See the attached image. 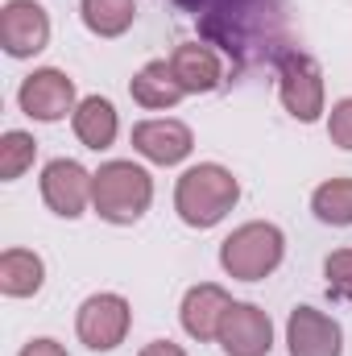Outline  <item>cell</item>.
<instances>
[{"instance_id":"1","label":"cell","mask_w":352,"mask_h":356,"mask_svg":"<svg viewBox=\"0 0 352 356\" xmlns=\"http://www.w3.org/2000/svg\"><path fill=\"white\" fill-rule=\"evenodd\" d=\"M199 25L237 58H265L282 50V8L278 0H216L199 13Z\"/></svg>"},{"instance_id":"2","label":"cell","mask_w":352,"mask_h":356,"mask_svg":"<svg viewBox=\"0 0 352 356\" xmlns=\"http://www.w3.org/2000/svg\"><path fill=\"white\" fill-rule=\"evenodd\" d=\"M237 203V182L232 175H224L220 166H195L191 175H182L178 182V211L186 224H216L228 207Z\"/></svg>"},{"instance_id":"3","label":"cell","mask_w":352,"mask_h":356,"mask_svg":"<svg viewBox=\"0 0 352 356\" xmlns=\"http://www.w3.org/2000/svg\"><path fill=\"white\" fill-rule=\"evenodd\" d=\"M91 199H95V211L108 220H137L150 203V175L129 162H112L95 175Z\"/></svg>"},{"instance_id":"4","label":"cell","mask_w":352,"mask_h":356,"mask_svg":"<svg viewBox=\"0 0 352 356\" xmlns=\"http://www.w3.org/2000/svg\"><path fill=\"white\" fill-rule=\"evenodd\" d=\"M282 257V236L269 224H245L224 241V266L232 277H265Z\"/></svg>"},{"instance_id":"5","label":"cell","mask_w":352,"mask_h":356,"mask_svg":"<svg viewBox=\"0 0 352 356\" xmlns=\"http://www.w3.org/2000/svg\"><path fill=\"white\" fill-rule=\"evenodd\" d=\"M125 327H129V307L116 294L88 298L83 311H79V336H83L88 348H116Z\"/></svg>"},{"instance_id":"6","label":"cell","mask_w":352,"mask_h":356,"mask_svg":"<svg viewBox=\"0 0 352 356\" xmlns=\"http://www.w3.org/2000/svg\"><path fill=\"white\" fill-rule=\"evenodd\" d=\"M282 99L298 120H315L323 108V88L303 54H282Z\"/></svg>"},{"instance_id":"7","label":"cell","mask_w":352,"mask_h":356,"mask_svg":"<svg viewBox=\"0 0 352 356\" xmlns=\"http://www.w3.org/2000/svg\"><path fill=\"white\" fill-rule=\"evenodd\" d=\"M46 13L33 0H13L0 17V42L8 46V54H33L46 46Z\"/></svg>"},{"instance_id":"8","label":"cell","mask_w":352,"mask_h":356,"mask_svg":"<svg viewBox=\"0 0 352 356\" xmlns=\"http://www.w3.org/2000/svg\"><path fill=\"white\" fill-rule=\"evenodd\" d=\"M220 340L232 356H262L269 353V319L257 307H228L220 323Z\"/></svg>"},{"instance_id":"9","label":"cell","mask_w":352,"mask_h":356,"mask_svg":"<svg viewBox=\"0 0 352 356\" xmlns=\"http://www.w3.org/2000/svg\"><path fill=\"white\" fill-rule=\"evenodd\" d=\"M71 99H75L71 79L58 75V71H38V75H29L25 88H21V108H25L29 116H38V120H58V116H67Z\"/></svg>"},{"instance_id":"10","label":"cell","mask_w":352,"mask_h":356,"mask_svg":"<svg viewBox=\"0 0 352 356\" xmlns=\"http://www.w3.org/2000/svg\"><path fill=\"white\" fill-rule=\"evenodd\" d=\"M290 353L294 356H336L340 353V327L323 319L311 307H298L290 315Z\"/></svg>"},{"instance_id":"11","label":"cell","mask_w":352,"mask_h":356,"mask_svg":"<svg viewBox=\"0 0 352 356\" xmlns=\"http://www.w3.org/2000/svg\"><path fill=\"white\" fill-rule=\"evenodd\" d=\"M133 145H137L145 158L170 166V162H178V158H186L191 133H186L178 120H145V124L133 129Z\"/></svg>"},{"instance_id":"12","label":"cell","mask_w":352,"mask_h":356,"mask_svg":"<svg viewBox=\"0 0 352 356\" xmlns=\"http://www.w3.org/2000/svg\"><path fill=\"white\" fill-rule=\"evenodd\" d=\"M42 191H46V203L58 216H79L83 203H88V175L75 162H54L42 178Z\"/></svg>"},{"instance_id":"13","label":"cell","mask_w":352,"mask_h":356,"mask_svg":"<svg viewBox=\"0 0 352 356\" xmlns=\"http://www.w3.org/2000/svg\"><path fill=\"white\" fill-rule=\"evenodd\" d=\"M228 307H232V302H228V294H224V290H216V286H199V290H191V294H186L182 323H186V332H191V336L211 340V336H220V323H224Z\"/></svg>"},{"instance_id":"14","label":"cell","mask_w":352,"mask_h":356,"mask_svg":"<svg viewBox=\"0 0 352 356\" xmlns=\"http://www.w3.org/2000/svg\"><path fill=\"white\" fill-rule=\"evenodd\" d=\"M170 67H175L178 83L186 91H207V88H216V79H220V63H216V54L203 50V46H182Z\"/></svg>"},{"instance_id":"15","label":"cell","mask_w":352,"mask_h":356,"mask_svg":"<svg viewBox=\"0 0 352 356\" xmlns=\"http://www.w3.org/2000/svg\"><path fill=\"white\" fill-rule=\"evenodd\" d=\"M182 91L186 88L178 83L175 67H166V63H150V67L133 79V95H137L145 108H166V104H175Z\"/></svg>"},{"instance_id":"16","label":"cell","mask_w":352,"mask_h":356,"mask_svg":"<svg viewBox=\"0 0 352 356\" xmlns=\"http://www.w3.org/2000/svg\"><path fill=\"white\" fill-rule=\"evenodd\" d=\"M75 133L79 141L91 145V149H104L112 137H116V112L108 99H88L79 112H75Z\"/></svg>"},{"instance_id":"17","label":"cell","mask_w":352,"mask_h":356,"mask_svg":"<svg viewBox=\"0 0 352 356\" xmlns=\"http://www.w3.org/2000/svg\"><path fill=\"white\" fill-rule=\"evenodd\" d=\"M38 282H42V261H38L33 253L13 249V253L0 257V286H4L8 294H33Z\"/></svg>"},{"instance_id":"18","label":"cell","mask_w":352,"mask_h":356,"mask_svg":"<svg viewBox=\"0 0 352 356\" xmlns=\"http://www.w3.org/2000/svg\"><path fill=\"white\" fill-rule=\"evenodd\" d=\"M83 17L95 33H120L133 21V0H83Z\"/></svg>"},{"instance_id":"19","label":"cell","mask_w":352,"mask_h":356,"mask_svg":"<svg viewBox=\"0 0 352 356\" xmlns=\"http://www.w3.org/2000/svg\"><path fill=\"white\" fill-rule=\"evenodd\" d=\"M315 211L332 224H352V182L336 178V182L319 186L315 191Z\"/></svg>"},{"instance_id":"20","label":"cell","mask_w":352,"mask_h":356,"mask_svg":"<svg viewBox=\"0 0 352 356\" xmlns=\"http://www.w3.org/2000/svg\"><path fill=\"white\" fill-rule=\"evenodd\" d=\"M33 162V141L25 133H8L0 141V178H17Z\"/></svg>"},{"instance_id":"21","label":"cell","mask_w":352,"mask_h":356,"mask_svg":"<svg viewBox=\"0 0 352 356\" xmlns=\"http://www.w3.org/2000/svg\"><path fill=\"white\" fill-rule=\"evenodd\" d=\"M328 286H332V294L352 298V253H332L328 257Z\"/></svg>"},{"instance_id":"22","label":"cell","mask_w":352,"mask_h":356,"mask_svg":"<svg viewBox=\"0 0 352 356\" xmlns=\"http://www.w3.org/2000/svg\"><path fill=\"white\" fill-rule=\"evenodd\" d=\"M332 137L352 149V99H344V104L332 112Z\"/></svg>"},{"instance_id":"23","label":"cell","mask_w":352,"mask_h":356,"mask_svg":"<svg viewBox=\"0 0 352 356\" xmlns=\"http://www.w3.org/2000/svg\"><path fill=\"white\" fill-rule=\"evenodd\" d=\"M21 356H67V353H63L58 344H50V340H38V344H29Z\"/></svg>"},{"instance_id":"24","label":"cell","mask_w":352,"mask_h":356,"mask_svg":"<svg viewBox=\"0 0 352 356\" xmlns=\"http://www.w3.org/2000/svg\"><path fill=\"white\" fill-rule=\"evenodd\" d=\"M141 356H182V353H178L175 344H150Z\"/></svg>"},{"instance_id":"25","label":"cell","mask_w":352,"mask_h":356,"mask_svg":"<svg viewBox=\"0 0 352 356\" xmlns=\"http://www.w3.org/2000/svg\"><path fill=\"white\" fill-rule=\"evenodd\" d=\"M178 4H186V8H195V13H203L207 4H216V0H178Z\"/></svg>"}]
</instances>
